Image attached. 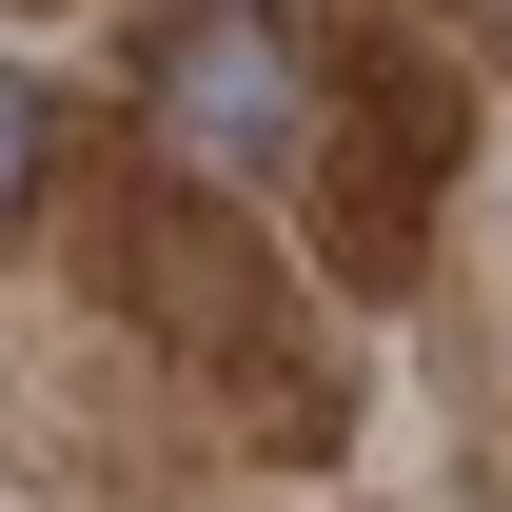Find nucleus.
Masks as SVG:
<instances>
[{
    "label": "nucleus",
    "mask_w": 512,
    "mask_h": 512,
    "mask_svg": "<svg viewBox=\"0 0 512 512\" xmlns=\"http://www.w3.org/2000/svg\"><path fill=\"white\" fill-rule=\"evenodd\" d=\"M473 158V99H453L414 40H375V60H335V158H316V256L355 276V296H394L414 276V217H434V178Z\"/></svg>",
    "instance_id": "nucleus-1"
},
{
    "label": "nucleus",
    "mask_w": 512,
    "mask_h": 512,
    "mask_svg": "<svg viewBox=\"0 0 512 512\" xmlns=\"http://www.w3.org/2000/svg\"><path fill=\"white\" fill-rule=\"evenodd\" d=\"M138 99H158V138H178L197 178H256V158L316 138V40H296L276 0H178V20L138 40Z\"/></svg>",
    "instance_id": "nucleus-2"
},
{
    "label": "nucleus",
    "mask_w": 512,
    "mask_h": 512,
    "mask_svg": "<svg viewBox=\"0 0 512 512\" xmlns=\"http://www.w3.org/2000/svg\"><path fill=\"white\" fill-rule=\"evenodd\" d=\"M119 316L178 335L197 375H237L256 335H276V276H256V237L217 197H119Z\"/></svg>",
    "instance_id": "nucleus-3"
},
{
    "label": "nucleus",
    "mask_w": 512,
    "mask_h": 512,
    "mask_svg": "<svg viewBox=\"0 0 512 512\" xmlns=\"http://www.w3.org/2000/svg\"><path fill=\"white\" fill-rule=\"evenodd\" d=\"M40 178H60V99H40V79L0 60V237L40 217Z\"/></svg>",
    "instance_id": "nucleus-4"
}]
</instances>
